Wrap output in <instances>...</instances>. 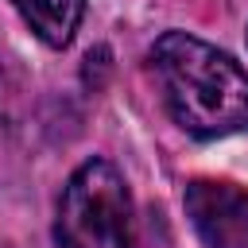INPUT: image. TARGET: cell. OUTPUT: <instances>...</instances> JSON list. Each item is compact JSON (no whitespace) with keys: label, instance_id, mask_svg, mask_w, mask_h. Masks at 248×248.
I'll list each match as a JSON object with an SVG mask.
<instances>
[{"label":"cell","instance_id":"2","mask_svg":"<svg viewBox=\"0 0 248 248\" xmlns=\"http://www.w3.org/2000/svg\"><path fill=\"white\" fill-rule=\"evenodd\" d=\"M54 248H136L132 194L108 159L81 163L62 186Z\"/></svg>","mask_w":248,"mask_h":248},{"label":"cell","instance_id":"3","mask_svg":"<svg viewBox=\"0 0 248 248\" xmlns=\"http://www.w3.org/2000/svg\"><path fill=\"white\" fill-rule=\"evenodd\" d=\"M186 217L205 248H248V190L221 178L186 186Z\"/></svg>","mask_w":248,"mask_h":248},{"label":"cell","instance_id":"5","mask_svg":"<svg viewBox=\"0 0 248 248\" xmlns=\"http://www.w3.org/2000/svg\"><path fill=\"white\" fill-rule=\"evenodd\" d=\"M8 120H12V78L0 62V132L8 128Z\"/></svg>","mask_w":248,"mask_h":248},{"label":"cell","instance_id":"1","mask_svg":"<svg viewBox=\"0 0 248 248\" xmlns=\"http://www.w3.org/2000/svg\"><path fill=\"white\" fill-rule=\"evenodd\" d=\"M151 70L159 78L167 112L198 140H221L248 132V74L213 43L167 31L151 46Z\"/></svg>","mask_w":248,"mask_h":248},{"label":"cell","instance_id":"4","mask_svg":"<svg viewBox=\"0 0 248 248\" xmlns=\"http://www.w3.org/2000/svg\"><path fill=\"white\" fill-rule=\"evenodd\" d=\"M12 8L54 50L74 39V31L81 27V16H85V0H12Z\"/></svg>","mask_w":248,"mask_h":248}]
</instances>
